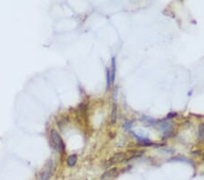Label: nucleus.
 <instances>
[{
    "instance_id": "obj_1",
    "label": "nucleus",
    "mask_w": 204,
    "mask_h": 180,
    "mask_svg": "<svg viewBox=\"0 0 204 180\" xmlns=\"http://www.w3.org/2000/svg\"><path fill=\"white\" fill-rule=\"evenodd\" d=\"M51 138H52V144L54 146V147L57 151L64 153L65 150V146L63 142V139L60 137V135L54 129L51 131Z\"/></svg>"
},
{
    "instance_id": "obj_2",
    "label": "nucleus",
    "mask_w": 204,
    "mask_h": 180,
    "mask_svg": "<svg viewBox=\"0 0 204 180\" xmlns=\"http://www.w3.org/2000/svg\"><path fill=\"white\" fill-rule=\"evenodd\" d=\"M52 169H53V162L52 160H49L47 164L45 165V167L40 176V180H49L52 175Z\"/></svg>"
},
{
    "instance_id": "obj_3",
    "label": "nucleus",
    "mask_w": 204,
    "mask_h": 180,
    "mask_svg": "<svg viewBox=\"0 0 204 180\" xmlns=\"http://www.w3.org/2000/svg\"><path fill=\"white\" fill-rule=\"evenodd\" d=\"M124 158H125L124 153H116L107 161V166H112V165H113V164L122 162Z\"/></svg>"
},
{
    "instance_id": "obj_4",
    "label": "nucleus",
    "mask_w": 204,
    "mask_h": 180,
    "mask_svg": "<svg viewBox=\"0 0 204 180\" xmlns=\"http://www.w3.org/2000/svg\"><path fill=\"white\" fill-rule=\"evenodd\" d=\"M117 173V168L116 167H112L109 170H107L105 173L103 174L102 176V179H106V178H110V177H114Z\"/></svg>"
},
{
    "instance_id": "obj_5",
    "label": "nucleus",
    "mask_w": 204,
    "mask_h": 180,
    "mask_svg": "<svg viewBox=\"0 0 204 180\" xmlns=\"http://www.w3.org/2000/svg\"><path fill=\"white\" fill-rule=\"evenodd\" d=\"M117 120V105L113 104L112 109V116H111V122L112 124H114Z\"/></svg>"
},
{
    "instance_id": "obj_6",
    "label": "nucleus",
    "mask_w": 204,
    "mask_h": 180,
    "mask_svg": "<svg viewBox=\"0 0 204 180\" xmlns=\"http://www.w3.org/2000/svg\"><path fill=\"white\" fill-rule=\"evenodd\" d=\"M77 162V156L76 155H71L69 157L67 158V166L68 167H74Z\"/></svg>"
},
{
    "instance_id": "obj_7",
    "label": "nucleus",
    "mask_w": 204,
    "mask_h": 180,
    "mask_svg": "<svg viewBox=\"0 0 204 180\" xmlns=\"http://www.w3.org/2000/svg\"><path fill=\"white\" fill-rule=\"evenodd\" d=\"M110 71H111L112 82L113 84V82H114V77H115V58L114 57L112 59V68L110 69Z\"/></svg>"
},
{
    "instance_id": "obj_8",
    "label": "nucleus",
    "mask_w": 204,
    "mask_h": 180,
    "mask_svg": "<svg viewBox=\"0 0 204 180\" xmlns=\"http://www.w3.org/2000/svg\"><path fill=\"white\" fill-rule=\"evenodd\" d=\"M199 137L201 140H204V124H201L199 126Z\"/></svg>"
}]
</instances>
